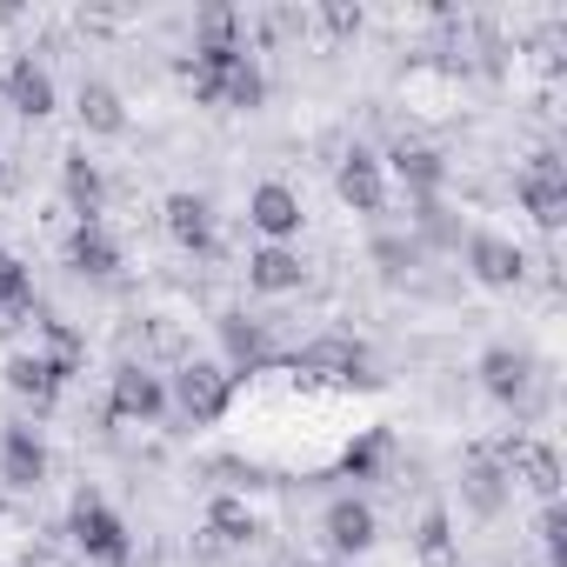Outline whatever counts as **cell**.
<instances>
[{
    "instance_id": "cell-20",
    "label": "cell",
    "mask_w": 567,
    "mask_h": 567,
    "mask_svg": "<svg viewBox=\"0 0 567 567\" xmlns=\"http://www.w3.org/2000/svg\"><path fill=\"white\" fill-rule=\"evenodd\" d=\"M301 368H334V374H361V348L354 341H315L301 354Z\"/></svg>"
},
{
    "instance_id": "cell-23",
    "label": "cell",
    "mask_w": 567,
    "mask_h": 567,
    "mask_svg": "<svg viewBox=\"0 0 567 567\" xmlns=\"http://www.w3.org/2000/svg\"><path fill=\"white\" fill-rule=\"evenodd\" d=\"M68 200H74L81 214H94V200H101V174H94L87 161H68Z\"/></svg>"
},
{
    "instance_id": "cell-25",
    "label": "cell",
    "mask_w": 567,
    "mask_h": 567,
    "mask_svg": "<svg viewBox=\"0 0 567 567\" xmlns=\"http://www.w3.org/2000/svg\"><path fill=\"white\" fill-rule=\"evenodd\" d=\"M421 554H427L434 567H447V514H441V507H427V520H421Z\"/></svg>"
},
{
    "instance_id": "cell-9",
    "label": "cell",
    "mask_w": 567,
    "mask_h": 567,
    "mask_svg": "<svg viewBox=\"0 0 567 567\" xmlns=\"http://www.w3.org/2000/svg\"><path fill=\"white\" fill-rule=\"evenodd\" d=\"M8 94H14V107H21L28 121H41V114L54 107V81H48L34 61H14V68H8Z\"/></svg>"
},
{
    "instance_id": "cell-13",
    "label": "cell",
    "mask_w": 567,
    "mask_h": 567,
    "mask_svg": "<svg viewBox=\"0 0 567 567\" xmlns=\"http://www.w3.org/2000/svg\"><path fill=\"white\" fill-rule=\"evenodd\" d=\"M207 527H214V540H234V547L260 534V520H254V507H247V501H234V494H220V501L207 507Z\"/></svg>"
},
{
    "instance_id": "cell-10",
    "label": "cell",
    "mask_w": 567,
    "mask_h": 567,
    "mask_svg": "<svg viewBox=\"0 0 567 567\" xmlns=\"http://www.w3.org/2000/svg\"><path fill=\"white\" fill-rule=\"evenodd\" d=\"M254 227H260V234H295V227H301V200H295L288 187L267 181V187L254 194Z\"/></svg>"
},
{
    "instance_id": "cell-19",
    "label": "cell",
    "mask_w": 567,
    "mask_h": 567,
    "mask_svg": "<svg viewBox=\"0 0 567 567\" xmlns=\"http://www.w3.org/2000/svg\"><path fill=\"white\" fill-rule=\"evenodd\" d=\"M234 28H240L234 8H207V14H200V54H240V48H234Z\"/></svg>"
},
{
    "instance_id": "cell-12",
    "label": "cell",
    "mask_w": 567,
    "mask_h": 567,
    "mask_svg": "<svg viewBox=\"0 0 567 567\" xmlns=\"http://www.w3.org/2000/svg\"><path fill=\"white\" fill-rule=\"evenodd\" d=\"M8 388H14V394H28V401H54L61 374H54L41 354H14V361H8Z\"/></svg>"
},
{
    "instance_id": "cell-28",
    "label": "cell",
    "mask_w": 567,
    "mask_h": 567,
    "mask_svg": "<svg viewBox=\"0 0 567 567\" xmlns=\"http://www.w3.org/2000/svg\"><path fill=\"white\" fill-rule=\"evenodd\" d=\"M227 348H234V361H254V354H260V328H240V321H227Z\"/></svg>"
},
{
    "instance_id": "cell-5",
    "label": "cell",
    "mask_w": 567,
    "mask_h": 567,
    "mask_svg": "<svg viewBox=\"0 0 567 567\" xmlns=\"http://www.w3.org/2000/svg\"><path fill=\"white\" fill-rule=\"evenodd\" d=\"M507 467H514L534 494H547V501L560 494V461H554V447H540V441H514V447H507Z\"/></svg>"
},
{
    "instance_id": "cell-24",
    "label": "cell",
    "mask_w": 567,
    "mask_h": 567,
    "mask_svg": "<svg viewBox=\"0 0 567 567\" xmlns=\"http://www.w3.org/2000/svg\"><path fill=\"white\" fill-rule=\"evenodd\" d=\"M0 308H28V267L0 254Z\"/></svg>"
},
{
    "instance_id": "cell-2",
    "label": "cell",
    "mask_w": 567,
    "mask_h": 567,
    "mask_svg": "<svg viewBox=\"0 0 567 567\" xmlns=\"http://www.w3.org/2000/svg\"><path fill=\"white\" fill-rule=\"evenodd\" d=\"M74 540H81L94 560H127V527H121L94 494H81V501H74Z\"/></svg>"
},
{
    "instance_id": "cell-15",
    "label": "cell",
    "mask_w": 567,
    "mask_h": 567,
    "mask_svg": "<svg viewBox=\"0 0 567 567\" xmlns=\"http://www.w3.org/2000/svg\"><path fill=\"white\" fill-rule=\"evenodd\" d=\"M167 234H174L181 247H207V200L174 194V200H167Z\"/></svg>"
},
{
    "instance_id": "cell-29",
    "label": "cell",
    "mask_w": 567,
    "mask_h": 567,
    "mask_svg": "<svg viewBox=\"0 0 567 567\" xmlns=\"http://www.w3.org/2000/svg\"><path fill=\"white\" fill-rule=\"evenodd\" d=\"M474 507H481V514L501 507V481H494V467H474Z\"/></svg>"
},
{
    "instance_id": "cell-8",
    "label": "cell",
    "mask_w": 567,
    "mask_h": 567,
    "mask_svg": "<svg viewBox=\"0 0 567 567\" xmlns=\"http://www.w3.org/2000/svg\"><path fill=\"white\" fill-rule=\"evenodd\" d=\"M247 280L260 295H288V288H301V260L288 254V247H260L254 260H247Z\"/></svg>"
},
{
    "instance_id": "cell-14",
    "label": "cell",
    "mask_w": 567,
    "mask_h": 567,
    "mask_svg": "<svg viewBox=\"0 0 567 567\" xmlns=\"http://www.w3.org/2000/svg\"><path fill=\"white\" fill-rule=\"evenodd\" d=\"M341 200H348V207H361V214H374V207H381V174H374V161H368V154H354V161L341 167Z\"/></svg>"
},
{
    "instance_id": "cell-26",
    "label": "cell",
    "mask_w": 567,
    "mask_h": 567,
    "mask_svg": "<svg viewBox=\"0 0 567 567\" xmlns=\"http://www.w3.org/2000/svg\"><path fill=\"white\" fill-rule=\"evenodd\" d=\"M394 167H401L408 181H421V187H427V181H441V161H434L427 147H401V154H394Z\"/></svg>"
},
{
    "instance_id": "cell-6",
    "label": "cell",
    "mask_w": 567,
    "mask_h": 567,
    "mask_svg": "<svg viewBox=\"0 0 567 567\" xmlns=\"http://www.w3.org/2000/svg\"><path fill=\"white\" fill-rule=\"evenodd\" d=\"M328 540H334L341 554H361V547L374 540V507H368V501H334V507H328Z\"/></svg>"
},
{
    "instance_id": "cell-27",
    "label": "cell",
    "mask_w": 567,
    "mask_h": 567,
    "mask_svg": "<svg viewBox=\"0 0 567 567\" xmlns=\"http://www.w3.org/2000/svg\"><path fill=\"white\" fill-rule=\"evenodd\" d=\"M321 21H328V34H341V41H348V34H361V8H348V0H334Z\"/></svg>"
},
{
    "instance_id": "cell-7",
    "label": "cell",
    "mask_w": 567,
    "mask_h": 567,
    "mask_svg": "<svg viewBox=\"0 0 567 567\" xmlns=\"http://www.w3.org/2000/svg\"><path fill=\"white\" fill-rule=\"evenodd\" d=\"M0 474H8V487H34L48 474V454H41V441L28 427L8 434V447H0Z\"/></svg>"
},
{
    "instance_id": "cell-17",
    "label": "cell",
    "mask_w": 567,
    "mask_h": 567,
    "mask_svg": "<svg viewBox=\"0 0 567 567\" xmlns=\"http://www.w3.org/2000/svg\"><path fill=\"white\" fill-rule=\"evenodd\" d=\"M74 267H81V274H114V267H121L114 240H107V234H101L94 220H87V227L74 234Z\"/></svg>"
},
{
    "instance_id": "cell-4",
    "label": "cell",
    "mask_w": 567,
    "mask_h": 567,
    "mask_svg": "<svg viewBox=\"0 0 567 567\" xmlns=\"http://www.w3.org/2000/svg\"><path fill=\"white\" fill-rule=\"evenodd\" d=\"M114 414L121 421H154L161 414V381L141 374V368H121L114 374Z\"/></svg>"
},
{
    "instance_id": "cell-22",
    "label": "cell",
    "mask_w": 567,
    "mask_h": 567,
    "mask_svg": "<svg viewBox=\"0 0 567 567\" xmlns=\"http://www.w3.org/2000/svg\"><path fill=\"white\" fill-rule=\"evenodd\" d=\"M220 101H227V107H254V101H260V74L247 68V54L227 68V87H220Z\"/></svg>"
},
{
    "instance_id": "cell-11",
    "label": "cell",
    "mask_w": 567,
    "mask_h": 567,
    "mask_svg": "<svg viewBox=\"0 0 567 567\" xmlns=\"http://www.w3.org/2000/svg\"><path fill=\"white\" fill-rule=\"evenodd\" d=\"M474 274L487 280V288H514V280H520V247H507V240H474Z\"/></svg>"
},
{
    "instance_id": "cell-16",
    "label": "cell",
    "mask_w": 567,
    "mask_h": 567,
    "mask_svg": "<svg viewBox=\"0 0 567 567\" xmlns=\"http://www.w3.org/2000/svg\"><path fill=\"white\" fill-rule=\"evenodd\" d=\"M81 121H87L94 134H121V121H127V114H121V94H114V87H101V81H94V87H81Z\"/></svg>"
},
{
    "instance_id": "cell-18",
    "label": "cell",
    "mask_w": 567,
    "mask_h": 567,
    "mask_svg": "<svg viewBox=\"0 0 567 567\" xmlns=\"http://www.w3.org/2000/svg\"><path fill=\"white\" fill-rule=\"evenodd\" d=\"M481 374H487V388H494L501 401H514V394L527 388V361H520V354H507V348H494V354L481 361Z\"/></svg>"
},
{
    "instance_id": "cell-3",
    "label": "cell",
    "mask_w": 567,
    "mask_h": 567,
    "mask_svg": "<svg viewBox=\"0 0 567 567\" xmlns=\"http://www.w3.org/2000/svg\"><path fill=\"white\" fill-rule=\"evenodd\" d=\"M181 408H187L194 421H220V414H227V374L207 368V361H187V368H181Z\"/></svg>"
},
{
    "instance_id": "cell-1",
    "label": "cell",
    "mask_w": 567,
    "mask_h": 567,
    "mask_svg": "<svg viewBox=\"0 0 567 567\" xmlns=\"http://www.w3.org/2000/svg\"><path fill=\"white\" fill-rule=\"evenodd\" d=\"M520 200H527V214H534L540 227H560V220H567V174H560L554 154H534V167H527V181H520Z\"/></svg>"
},
{
    "instance_id": "cell-21",
    "label": "cell",
    "mask_w": 567,
    "mask_h": 567,
    "mask_svg": "<svg viewBox=\"0 0 567 567\" xmlns=\"http://www.w3.org/2000/svg\"><path fill=\"white\" fill-rule=\"evenodd\" d=\"M48 368H54L61 381L81 368V341H74V328H61V321H48Z\"/></svg>"
}]
</instances>
